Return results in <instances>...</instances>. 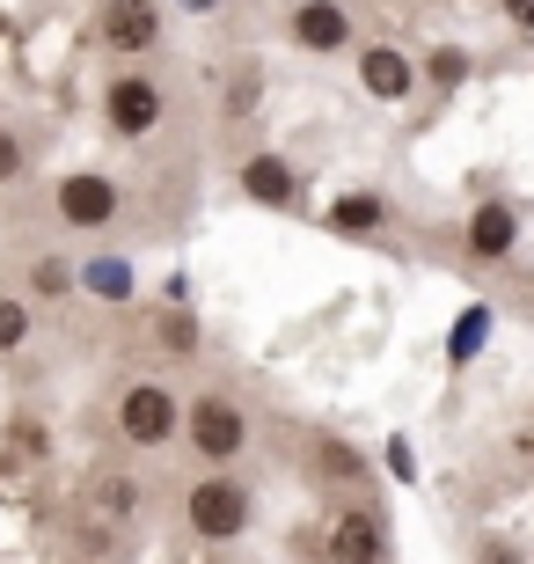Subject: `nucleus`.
Listing matches in <instances>:
<instances>
[{"instance_id":"1","label":"nucleus","mask_w":534,"mask_h":564,"mask_svg":"<svg viewBox=\"0 0 534 564\" xmlns=\"http://www.w3.org/2000/svg\"><path fill=\"white\" fill-rule=\"evenodd\" d=\"M184 440H190V455L206 462V469H227V462L249 447V419H242V403L220 397V389H206V397L184 411Z\"/></svg>"},{"instance_id":"2","label":"nucleus","mask_w":534,"mask_h":564,"mask_svg":"<svg viewBox=\"0 0 534 564\" xmlns=\"http://www.w3.org/2000/svg\"><path fill=\"white\" fill-rule=\"evenodd\" d=\"M176 425H184V403H176V389H168V381H124L118 433L132 440V447H168V440H176Z\"/></svg>"},{"instance_id":"3","label":"nucleus","mask_w":534,"mask_h":564,"mask_svg":"<svg viewBox=\"0 0 534 564\" xmlns=\"http://www.w3.org/2000/svg\"><path fill=\"white\" fill-rule=\"evenodd\" d=\"M184 513H190V535H206V543H235V535L249 528V491L227 477V469H206V477L190 484Z\"/></svg>"},{"instance_id":"4","label":"nucleus","mask_w":534,"mask_h":564,"mask_svg":"<svg viewBox=\"0 0 534 564\" xmlns=\"http://www.w3.org/2000/svg\"><path fill=\"white\" fill-rule=\"evenodd\" d=\"M118 206H124V191L110 184L103 169H66L59 184H52V213L81 235H103L110 220H118Z\"/></svg>"},{"instance_id":"5","label":"nucleus","mask_w":534,"mask_h":564,"mask_svg":"<svg viewBox=\"0 0 534 564\" xmlns=\"http://www.w3.org/2000/svg\"><path fill=\"white\" fill-rule=\"evenodd\" d=\"M168 118V96L154 74H118V82L103 88V126L118 132V140H146V132Z\"/></svg>"},{"instance_id":"6","label":"nucleus","mask_w":534,"mask_h":564,"mask_svg":"<svg viewBox=\"0 0 534 564\" xmlns=\"http://www.w3.org/2000/svg\"><path fill=\"white\" fill-rule=\"evenodd\" d=\"M323 557L329 564H389V521H381V506H337L329 513V535H323Z\"/></svg>"},{"instance_id":"7","label":"nucleus","mask_w":534,"mask_h":564,"mask_svg":"<svg viewBox=\"0 0 534 564\" xmlns=\"http://www.w3.org/2000/svg\"><path fill=\"white\" fill-rule=\"evenodd\" d=\"M96 44L118 52V59H140L162 44V8L154 0H103L96 8Z\"/></svg>"},{"instance_id":"8","label":"nucleus","mask_w":534,"mask_h":564,"mask_svg":"<svg viewBox=\"0 0 534 564\" xmlns=\"http://www.w3.org/2000/svg\"><path fill=\"white\" fill-rule=\"evenodd\" d=\"M286 37L301 44L308 59H337V52L351 44V15L337 8V0H301V8L286 15Z\"/></svg>"},{"instance_id":"9","label":"nucleus","mask_w":534,"mask_h":564,"mask_svg":"<svg viewBox=\"0 0 534 564\" xmlns=\"http://www.w3.org/2000/svg\"><path fill=\"white\" fill-rule=\"evenodd\" d=\"M235 184H242V198L249 206H264V213H286L293 198H301V176H293V162L286 154H242V169H235Z\"/></svg>"},{"instance_id":"10","label":"nucleus","mask_w":534,"mask_h":564,"mask_svg":"<svg viewBox=\"0 0 534 564\" xmlns=\"http://www.w3.org/2000/svg\"><path fill=\"white\" fill-rule=\"evenodd\" d=\"M359 88H367L373 104H403V96H417L411 52H395V44H367V52H359Z\"/></svg>"},{"instance_id":"11","label":"nucleus","mask_w":534,"mask_h":564,"mask_svg":"<svg viewBox=\"0 0 534 564\" xmlns=\"http://www.w3.org/2000/svg\"><path fill=\"white\" fill-rule=\"evenodd\" d=\"M513 242H520V213L505 206V198H483V206L469 213V257H513Z\"/></svg>"},{"instance_id":"12","label":"nucleus","mask_w":534,"mask_h":564,"mask_svg":"<svg viewBox=\"0 0 534 564\" xmlns=\"http://www.w3.org/2000/svg\"><path fill=\"white\" fill-rule=\"evenodd\" d=\"M337 235H381V220H389V198H373V191H345V198H329L323 213Z\"/></svg>"},{"instance_id":"13","label":"nucleus","mask_w":534,"mask_h":564,"mask_svg":"<svg viewBox=\"0 0 534 564\" xmlns=\"http://www.w3.org/2000/svg\"><path fill=\"white\" fill-rule=\"evenodd\" d=\"M81 293H96V301H132V264H124V257H88Z\"/></svg>"},{"instance_id":"14","label":"nucleus","mask_w":534,"mask_h":564,"mask_svg":"<svg viewBox=\"0 0 534 564\" xmlns=\"http://www.w3.org/2000/svg\"><path fill=\"white\" fill-rule=\"evenodd\" d=\"M66 286H81V264H66V257H37V264H30V293L52 301V293H66Z\"/></svg>"},{"instance_id":"15","label":"nucleus","mask_w":534,"mask_h":564,"mask_svg":"<svg viewBox=\"0 0 534 564\" xmlns=\"http://www.w3.org/2000/svg\"><path fill=\"white\" fill-rule=\"evenodd\" d=\"M30 345V301H15V293H0V359L22 352Z\"/></svg>"},{"instance_id":"16","label":"nucleus","mask_w":534,"mask_h":564,"mask_svg":"<svg viewBox=\"0 0 534 564\" xmlns=\"http://www.w3.org/2000/svg\"><path fill=\"white\" fill-rule=\"evenodd\" d=\"M483 330H491V308H469L461 323H454V337H447V359H454V367H461V359L483 345Z\"/></svg>"},{"instance_id":"17","label":"nucleus","mask_w":534,"mask_h":564,"mask_svg":"<svg viewBox=\"0 0 534 564\" xmlns=\"http://www.w3.org/2000/svg\"><path fill=\"white\" fill-rule=\"evenodd\" d=\"M461 82H469V52H454V44H439V52H432V88H447V96H454Z\"/></svg>"},{"instance_id":"18","label":"nucleus","mask_w":534,"mask_h":564,"mask_svg":"<svg viewBox=\"0 0 534 564\" xmlns=\"http://www.w3.org/2000/svg\"><path fill=\"white\" fill-rule=\"evenodd\" d=\"M22 169H30V140L15 126H0V184H22Z\"/></svg>"},{"instance_id":"19","label":"nucleus","mask_w":534,"mask_h":564,"mask_svg":"<svg viewBox=\"0 0 534 564\" xmlns=\"http://www.w3.org/2000/svg\"><path fill=\"white\" fill-rule=\"evenodd\" d=\"M154 337H162L168 352H198V323H190V315H162V323H154Z\"/></svg>"},{"instance_id":"20","label":"nucleus","mask_w":534,"mask_h":564,"mask_svg":"<svg viewBox=\"0 0 534 564\" xmlns=\"http://www.w3.org/2000/svg\"><path fill=\"white\" fill-rule=\"evenodd\" d=\"M103 513L110 521H132V513H140V491H132L124 477H103Z\"/></svg>"},{"instance_id":"21","label":"nucleus","mask_w":534,"mask_h":564,"mask_svg":"<svg viewBox=\"0 0 534 564\" xmlns=\"http://www.w3.org/2000/svg\"><path fill=\"white\" fill-rule=\"evenodd\" d=\"M323 469H329V477H359V469H367V462L351 455L345 440H329V447H323Z\"/></svg>"},{"instance_id":"22","label":"nucleus","mask_w":534,"mask_h":564,"mask_svg":"<svg viewBox=\"0 0 534 564\" xmlns=\"http://www.w3.org/2000/svg\"><path fill=\"white\" fill-rule=\"evenodd\" d=\"M476 564H527V557H520L513 543H483V557H476Z\"/></svg>"},{"instance_id":"23","label":"nucleus","mask_w":534,"mask_h":564,"mask_svg":"<svg viewBox=\"0 0 534 564\" xmlns=\"http://www.w3.org/2000/svg\"><path fill=\"white\" fill-rule=\"evenodd\" d=\"M505 15H513V30H527V37H534V0H505Z\"/></svg>"},{"instance_id":"24","label":"nucleus","mask_w":534,"mask_h":564,"mask_svg":"<svg viewBox=\"0 0 534 564\" xmlns=\"http://www.w3.org/2000/svg\"><path fill=\"white\" fill-rule=\"evenodd\" d=\"M527 447H534V433H527Z\"/></svg>"}]
</instances>
